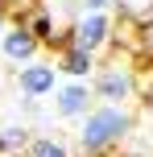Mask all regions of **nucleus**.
<instances>
[{
	"label": "nucleus",
	"mask_w": 153,
	"mask_h": 157,
	"mask_svg": "<svg viewBox=\"0 0 153 157\" xmlns=\"http://www.w3.org/2000/svg\"><path fill=\"white\" fill-rule=\"evenodd\" d=\"M50 95H54V120H79L83 112L95 103L87 78H66V83H58Z\"/></svg>",
	"instance_id": "nucleus-4"
},
{
	"label": "nucleus",
	"mask_w": 153,
	"mask_h": 157,
	"mask_svg": "<svg viewBox=\"0 0 153 157\" xmlns=\"http://www.w3.org/2000/svg\"><path fill=\"white\" fill-rule=\"evenodd\" d=\"M58 87V66L46 62V58H33V62L17 66V91L25 99H46L50 91Z\"/></svg>",
	"instance_id": "nucleus-5"
},
{
	"label": "nucleus",
	"mask_w": 153,
	"mask_h": 157,
	"mask_svg": "<svg viewBox=\"0 0 153 157\" xmlns=\"http://www.w3.org/2000/svg\"><path fill=\"white\" fill-rule=\"evenodd\" d=\"M91 95H95V103H137V95H141V75H137V66H128V62H104V66H95L91 71Z\"/></svg>",
	"instance_id": "nucleus-2"
},
{
	"label": "nucleus",
	"mask_w": 153,
	"mask_h": 157,
	"mask_svg": "<svg viewBox=\"0 0 153 157\" xmlns=\"http://www.w3.org/2000/svg\"><path fill=\"white\" fill-rule=\"evenodd\" d=\"M29 136H33V128L29 124H8V128H0V141H4V153H25V145H29Z\"/></svg>",
	"instance_id": "nucleus-10"
},
{
	"label": "nucleus",
	"mask_w": 153,
	"mask_h": 157,
	"mask_svg": "<svg viewBox=\"0 0 153 157\" xmlns=\"http://www.w3.org/2000/svg\"><path fill=\"white\" fill-rule=\"evenodd\" d=\"M137 54H141L145 66H153V25H149L145 33H137Z\"/></svg>",
	"instance_id": "nucleus-11"
},
{
	"label": "nucleus",
	"mask_w": 153,
	"mask_h": 157,
	"mask_svg": "<svg viewBox=\"0 0 153 157\" xmlns=\"http://www.w3.org/2000/svg\"><path fill=\"white\" fill-rule=\"evenodd\" d=\"M116 4H120V0H83V8H87V13H112Z\"/></svg>",
	"instance_id": "nucleus-12"
},
{
	"label": "nucleus",
	"mask_w": 153,
	"mask_h": 157,
	"mask_svg": "<svg viewBox=\"0 0 153 157\" xmlns=\"http://www.w3.org/2000/svg\"><path fill=\"white\" fill-rule=\"evenodd\" d=\"M25 157H75V153H71V145H66L62 136L41 132V136H29V145H25Z\"/></svg>",
	"instance_id": "nucleus-9"
},
{
	"label": "nucleus",
	"mask_w": 153,
	"mask_h": 157,
	"mask_svg": "<svg viewBox=\"0 0 153 157\" xmlns=\"http://www.w3.org/2000/svg\"><path fill=\"white\" fill-rule=\"evenodd\" d=\"M37 54H41V46H37V37L29 33V25H25V21H8V29L0 33V62L21 66V62H33Z\"/></svg>",
	"instance_id": "nucleus-6"
},
{
	"label": "nucleus",
	"mask_w": 153,
	"mask_h": 157,
	"mask_svg": "<svg viewBox=\"0 0 153 157\" xmlns=\"http://www.w3.org/2000/svg\"><path fill=\"white\" fill-rule=\"evenodd\" d=\"M25 25H29V33L37 37V46L41 50H58V21H54V13L50 8H29L25 13Z\"/></svg>",
	"instance_id": "nucleus-8"
},
{
	"label": "nucleus",
	"mask_w": 153,
	"mask_h": 157,
	"mask_svg": "<svg viewBox=\"0 0 153 157\" xmlns=\"http://www.w3.org/2000/svg\"><path fill=\"white\" fill-rule=\"evenodd\" d=\"M4 4H8V0H4Z\"/></svg>",
	"instance_id": "nucleus-15"
},
{
	"label": "nucleus",
	"mask_w": 153,
	"mask_h": 157,
	"mask_svg": "<svg viewBox=\"0 0 153 157\" xmlns=\"http://www.w3.org/2000/svg\"><path fill=\"white\" fill-rule=\"evenodd\" d=\"M137 112L128 103H91L79 116V132H75V149L83 157H108L128 141Z\"/></svg>",
	"instance_id": "nucleus-1"
},
{
	"label": "nucleus",
	"mask_w": 153,
	"mask_h": 157,
	"mask_svg": "<svg viewBox=\"0 0 153 157\" xmlns=\"http://www.w3.org/2000/svg\"><path fill=\"white\" fill-rule=\"evenodd\" d=\"M54 66H58V75H66V78H91V71L99 66V54L79 50V46H62L58 58H54Z\"/></svg>",
	"instance_id": "nucleus-7"
},
{
	"label": "nucleus",
	"mask_w": 153,
	"mask_h": 157,
	"mask_svg": "<svg viewBox=\"0 0 153 157\" xmlns=\"http://www.w3.org/2000/svg\"><path fill=\"white\" fill-rule=\"evenodd\" d=\"M116 37V17L112 13H87L83 8L75 17V25H66V46H79V50H91L99 54L104 46H112Z\"/></svg>",
	"instance_id": "nucleus-3"
},
{
	"label": "nucleus",
	"mask_w": 153,
	"mask_h": 157,
	"mask_svg": "<svg viewBox=\"0 0 153 157\" xmlns=\"http://www.w3.org/2000/svg\"><path fill=\"white\" fill-rule=\"evenodd\" d=\"M0 157H13V153H0Z\"/></svg>",
	"instance_id": "nucleus-14"
},
{
	"label": "nucleus",
	"mask_w": 153,
	"mask_h": 157,
	"mask_svg": "<svg viewBox=\"0 0 153 157\" xmlns=\"http://www.w3.org/2000/svg\"><path fill=\"white\" fill-rule=\"evenodd\" d=\"M0 153H4V141H0Z\"/></svg>",
	"instance_id": "nucleus-13"
}]
</instances>
